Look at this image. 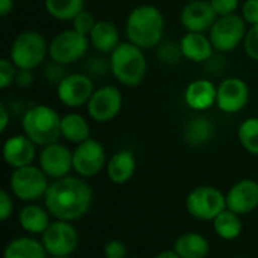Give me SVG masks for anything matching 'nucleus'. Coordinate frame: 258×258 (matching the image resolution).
<instances>
[{
    "label": "nucleus",
    "instance_id": "1",
    "mask_svg": "<svg viewBox=\"0 0 258 258\" xmlns=\"http://www.w3.org/2000/svg\"><path fill=\"white\" fill-rule=\"evenodd\" d=\"M92 203L91 187L80 178L63 177L45 192L47 210L60 221H74L88 213Z\"/></svg>",
    "mask_w": 258,
    "mask_h": 258
},
{
    "label": "nucleus",
    "instance_id": "2",
    "mask_svg": "<svg viewBox=\"0 0 258 258\" xmlns=\"http://www.w3.org/2000/svg\"><path fill=\"white\" fill-rule=\"evenodd\" d=\"M165 33V17L154 5H141L130 11L125 21L127 41L142 50L154 48Z\"/></svg>",
    "mask_w": 258,
    "mask_h": 258
},
{
    "label": "nucleus",
    "instance_id": "3",
    "mask_svg": "<svg viewBox=\"0 0 258 258\" xmlns=\"http://www.w3.org/2000/svg\"><path fill=\"white\" fill-rule=\"evenodd\" d=\"M147 59L144 50L125 41L121 42L109 57V70L118 83L127 88H135L142 83L147 76Z\"/></svg>",
    "mask_w": 258,
    "mask_h": 258
},
{
    "label": "nucleus",
    "instance_id": "4",
    "mask_svg": "<svg viewBox=\"0 0 258 258\" xmlns=\"http://www.w3.org/2000/svg\"><path fill=\"white\" fill-rule=\"evenodd\" d=\"M60 119L62 118L53 107L47 104H36L24 113L21 127L24 135L35 145L47 147L57 142L62 136Z\"/></svg>",
    "mask_w": 258,
    "mask_h": 258
},
{
    "label": "nucleus",
    "instance_id": "5",
    "mask_svg": "<svg viewBox=\"0 0 258 258\" xmlns=\"http://www.w3.org/2000/svg\"><path fill=\"white\" fill-rule=\"evenodd\" d=\"M48 54V44L38 30H23L12 41L9 59L18 70L38 68Z\"/></svg>",
    "mask_w": 258,
    "mask_h": 258
},
{
    "label": "nucleus",
    "instance_id": "6",
    "mask_svg": "<svg viewBox=\"0 0 258 258\" xmlns=\"http://www.w3.org/2000/svg\"><path fill=\"white\" fill-rule=\"evenodd\" d=\"M89 44V36L79 33L71 27L51 38L48 44V56L53 62L67 67L85 57Z\"/></svg>",
    "mask_w": 258,
    "mask_h": 258
},
{
    "label": "nucleus",
    "instance_id": "7",
    "mask_svg": "<svg viewBox=\"0 0 258 258\" xmlns=\"http://www.w3.org/2000/svg\"><path fill=\"white\" fill-rule=\"evenodd\" d=\"M246 21L239 14L218 17L212 29L209 30V38L215 50L227 53L236 50L246 36Z\"/></svg>",
    "mask_w": 258,
    "mask_h": 258
},
{
    "label": "nucleus",
    "instance_id": "8",
    "mask_svg": "<svg viewBox=\"0 0 258 258\" xmlns=\"http://www.w3.org/2000/svg\"><path fill=\"white\" fill-rule=\"evenodd\" d=\"M187 212L201 221H215L224 210H227V198L212 186H201L194 189L186 201Z\"/></svg>",
    "mask_w": 258,
    "mask_h": 258
},
{
    "label": "nucleus",
    "instance_id": "9",
    "mask_svg": "<svg viewBox=\"0 0 258 258\" xmlns=\"http://www.w3.org/2000/svg\"><path fill=\"white\" fill-rule=\"evenodd\" d=\"M88 115L100 124L115 119L122 109V92L115 85H106L94 91L86 104Z\"/></svg>",
    "mask_w": 258,
    "mask_h": 258
},
{
    "label": "nucleus",
    "instance_id": "10",
    "mask_svg": "<svg viewBox=\"0 0 258 258\" xmlns=\"http://www.w3.org/2000/svg\"><path fill=\"white\" fill-rule=\"evenodd\" d=\"M94 82L85 73L67 74L56 86L59 101L67 107H82L88 104L94 94Z\"/></svg>",
    "mask_w": 258,
    "mask_h": 258
},
{
    "label": "nucleus",
    "instance_id": "11",
    "mask_svg": "<svg viewBox=\"0 0 258 258\" xmlns=\"http://www.w3.org/2000/svg\"><path fill=\"white\" fill-rule=\"evenodd\" d=\"M11 189L14 195L24 201H33L42 195H45L47 175L42 169H38L32 165L17 168L11 177Z\"/></svg>",
    "mask_w": 258,
    "mask_h": 258
},
{
    "label": "nucleus",
    "instance_id": "12",
    "mask_svg": "<svg viewBox=\"0 0 258 258\" xmlns=\"http://www.w3.org/2000/svg\"><path fill=\"white\" fill-rule=\"evenodd\" d=\"M79 236L73 225L67 221L50 224L42 233V245L53 257H68L77 246Z\"/></svg>",
    "mask_w": 258,
    "mask_h": 258
},
{
    "label": "nucleus",
    "instance_id": "13",
    "mask_svg": "<svg viewBox=\"0 0 258 258\" xmlns=\"http://www.w3.org/2000/svg\"><path fill=\"white\" fill-rule=\"evenodd\" d=\"M106 163L104 147L94 139H88L73 151V168L82 177L97 175Z\"/></svg>",
    "mask_w": 258,
    "mask_h": 258
},
{
    "label": "nucleus",
    "instance_id": "14",
    "mask_svg": "<svg viewBox=\"0 0 258 258\" xmlns=\"http://www.w3.org/2000/svg\"><path fill=\"white\" fill-rule=\"evenodd\" d=\"M249 88L245 80L239 77L224 79L218 85L216 106L224 113H237L248 104Z\"/></svg>",
    "mask_w": 258,
    "mask_h": 258
},
{
    "label": "nucleus",
    "instance_id": "15",
    "mask_svg": "<svg viewBox=\"0 0 258 258\" xmlns=\"http://www.w3.org/2000/svg\"><path fill=\"white\" fill-rule=\"evenodd\" d=\"M216 20L218 14L210 0H192L186 3L180 12V23L186 32L206 33L212 29Z\"/></svg>",
    "mask_w": 258,
    "mask_h": 258
},
{
    "label": "nucleus",
    "instance_id": "16",
    "mask_svg": "<svg viewBox=\"0 0 258 258\" xmlns=\"http://www.w3.org/2000/svg\"><path fill=\"white\" fill-rule=\"evenodd\" d=\"M39 165L47 177L63 178L73 169V153L65 145L54 142L42 148Z\"/></svg>",
    "mask_w": 258,
    "mask_h": 258
},
{
    "label": "nucleus",
    "instance_id": "17",
    "mask_svg": "<svg viewBox=\"0 0 258 258\" xmlns=\"http://www.w3.org/2000/svg\"><path fill=\"white\" fill-rule=\"evenodd\" d=\"M218 86L207 79L192 80L184 89V103L195 112H204L216 106Z\"/></svg>",
    "mask_w": 258,
    "mask_h": 258
},
{
    "label": "nucleus",
    "instance_id": "18",
    "mask_svg": "<svg viewBox=\"0 0 258 258\" xmlns=\"http://www.w3.org/2000/svg\"><path fill=\"white\" fill-rule=\"evenodd\" d=\"M257 206L258 183L254 180H242L236 183L227 195V207L237 215H246Z\"/></svg>",
    "mask_w": 258,
    "mask_h": 258
},
{
    "label": "nucleus",
    "instance_id": "19",
    "mask_svg": "<svg viewBox=\"0 0 258 258\" xmlns=\"http://www.w3.org/2000/svg\"><path fill=\"white\" fill-rule=\"evenodd\" d=\"M3 159L12 168L29 166L35 159V144L26 135H15L3 144Z\"/></svg>",
    "mask_w": 258,
    "mask_h": 258
},
{
    "label": "nucleus",
    "instance_id": "20",
    "mask_svg": "<svg viewBox=\"0 0 258 258\" xmlns=\"http://www.w3.org/2000/svg\"><path fill=\"white\" fill-rule=\"evenodd\" d=\"M180 48L184 59L197 63L209 60L215 50L210 38L200 32H186L180 39Z\"/></svg>",
    "mask_w": 258,
    "mask_h": 258
},
{
    "label": "nucleus",
    "instance_id": "21",
    "mask_svg": "<svg viewBox=\"0 0 258 258\" xmlns=\"http://www.w3.org/2000/svg\"><path fill=\"white\" fill-rule=\"evenodd\" d=\"M89 42L97 51L103 54H110L121 44L116 24L107 20H98L95 27L89 33Z\"/></svg>",
    "mask_w": 258,
    "mask_h": 258
},
{
    "label": "nucleus",
    "instance_id": "22",
    "mask_svg": "<svg viewBox=\"0 0 258 258\" xmlns=\"http://www.w3.org/2000/svg\"><path fill=\"white\" fill-rule=\"evenodd\" d=\"M135 169H136V160L133 153L128 150H121L115 153L107 163L109 178L116 184H122L128 181L133 177Z\"/></svg>",
    "mask_w": 258,
    "mask_h": 258
},
{
    "label": "nucleus",
    "instance_id": "23",
    "mask_svg": "<svg viewBox=\"0 0 258 258\" xmlns=\"http://www.w3.org/2000/svg\"><path fill=\"white\" fill-rule=\"evenodd\" d=\"M215 127L212 121L204 115H197L187 121L183 130L184 141L192 147H203L210 142L213 138Z\"/></svg>",
    "mask_w": 258,
    "mask_h": 258
},
{
    "label": "nucleus",
    "instance_id": "24",
    "mask_svg": "<svg viewBox=\"0 0 258 258\" xmlns=\"http://www.w3.org/2000/svg\"><path fill=\"white\" fill-rule=\"evenodd\" d=\"M60 133L62 136L73 144H82L89 139L91 128L85 116L80 113H67L60 119Z\"/></svg>",
    "mask_w": 258,
    "mask_h": 258
},
{
    "label": "nucleus",
    "instance_id": "25",
    "mask_svg": "<svg viewBox=\"0 0 258 258\" xmlns=\"http://www.w3.org/2000/svg\"><path fill=\"white\" fill-rule=\"evenodd\" d=\"M174 251L181 258H204L209 254V242L198 233H186L177 239Z\"/></svg>",
    "mask_w": 258,
    "mask_h": 258
},
{
    "label": "nucleus",
    "instance_id": "26",
    "mask_svg": "<svg viewBox=\"0 0 258 258\" xmlns=\"http://www.w3.org/2000/svg\"><path fill=\"white\" fill-rule=\"evenodd\" d=\"M44 8L54 20L73 21L85 11V0H44Z\"/></svg>",
    "mask_w": 258,
    "mask_h": 258
},
{
    "label": "nucleus",
    "instance_id": "27",
    "mask_svg": "<svg viewBox=\"0 0 258 258\" xmlns=\"http://www.w3.org/2000/svg\"><path fill=\"white\" fill-rule=\"evenodd\" d=\"M3 258H45V248L35 239L20 237L8 245Z\"/></svg>",
    "mask_w": 258,
    "mask_h": 258
},
{
    "label": "nucleus",
    "instance_id": "28",
    "mask_svg": "<svg viewBox=\"0 0 258 258\" xmlns=\"http://www.w3.org/2000/svg\"><path fill=\"white\" fill-rule=\"evenodd\" d=\"M20 225L29 231V233H44L48 228V215L44 209H41L39 206H26L24 209H21L20 215Z\"/></svg>",
    "mask_w": 258,
    "mask_h": 258
},
{
    "label": "nucleus",
    "instance_id": "29",
    "mask_svg": "<svg viewBox=\"0 0 258 258\" xmlns=\"http://www.w3.org/2000/svg\"><path fill=\"white\" fill-rule=\"evenodd\" d=\"M213 227L218 236L225 240H234L242 233V221L239 219V215L230 209L224 210L218 218H215Z\"/></svg>",
    "mask_w": 258,
    "mask_h": 258
},
{
    "label": "nucleus",
    "instance_id": "30",
    "mask_svg": "<svg viewBox=\"0 0 258 258\" xmlns=\"http://www.w3.org/2000/svg\"><path fill=\"white\" fill-rule=\"evenodd\" d=\"M237 138L242 144V147L251 153L258 156V118H246L237 130Z\"/></svg>",
    "mask_w": 258,
    "mask_h": 258
},
{
    "label": "nucleus",
    "instance_id": "31",
    "mask_svg": "<svg viewBox=\"0 0 258 258\" xmlns=\"http://www.w3.org/2000/svg\"><path fill=\"white\" fill-rule=\"evenodd\" d=\"M98 20H95V17L89 12V11H82L71 23H73V29L77 30L79 33L82 35H86L89 36V33L92 32V29L95 27Z\"/></svg>",
    "mask_w": 258,
    "mask_h": 258
},
{
    "label": "nucleus",
    "instance_id": "32",
    "mask_svg": "<svg viewBox=\"0 0 258 258\" xmlns=\"http://www.w3.org/2000/svg\"><path fill=\"white\" fill-rule=\"evenodd\" d=\"M17 73H18V68L11 59H6V57L0 59V88L6 89L12 83H15Z\"/></svg>",
    "mask_w": 258,
    "mask_h": 258
},
{
    "label": "nucleus",
    "instance_id": "33",
    "mask_svg": "<svg viewBox=\"0 0 258 258\" xmlns=\"http://www.w3.org/2000/svg\"><path fill=\"white\" fill-rule=\"evenodd\" d=\"M159 57L165 63H177L183 57V53H181V48H180V42L178 44H175V42H165V44H162L160 48H159Z\"/></svg>",
    "mask_w": 258,
    "mask_h": 258
},
{
    "label": "nucleus",
    "instance_id": "34",
    "mask_svg": "<svg viewBox=\"0 0 258 258\" xmlns=\"http://www.w3.org/2000/svg\"><path fill=\"white\" fill-rule=\"evenodd\" d=\"M243 48L249 59L258 62V24H254L248 29L243 41Z\"/></svg>",
    "mask_w": 258,
    "mask_h": 258
},
{
    "label": "nucleus",
    "instance_id": "35",
    "mask_svg": "<svg viewBox=\"0 0 258 258\" xmlns=\"http://www.w3.org/2000/svg\"><path fill=\"white\" fill-rule=\"evenodd\" d=\"M210 3H212L215 12L218 14V17L236 14V11L240 6L239 0H210Z\"/></svg>",
    "mask_w": 258,
    "mask_h": 258
},
{
    "label": "nucleus",
    "instance_id": "36",
    "mask_svg": "<svg viewBox=\"0 0 258 258\" xmlns=\"http://www.w3.org/2000/svg\"><path fill=\"white\" fill-rule=\"evenodd\" d=\"M246 24H258V0H245L242 5V14Z\"/></svg>",
    "mask_w": 258,
    "mask_h": 258
},
{
    "label": "nucleus",
    "instance_id": "37",
    "mask_svg": "<svg viewBox=\"0 0 258 258\" xmlns=\"http://www.w3.org/2000/svg\"><path fill=\"white\" fill-rule=\"evenodd\" d=\"M125 246L118 242L112 240L104 246V257L106 258H125Z\"/></svg>",
    "mask_w": 258,
    "mask_h": 258
},
{
    "label": "nucleus",
    "instance_id": "38",
    "mask_svg": "<svg viewBox=\"0 0 258 258\" xmlns=\"http://www.w3.org/2000/svg\"><path fill=\"white\" fill-rule=\"evenodd\" d=\"M12 213V200L9 197V194L2 189L0 190V219L6 221Z\"/></svg>",
    "mask_w": 258,
    "mask_h": 258
},
{
    "label": "nucleus",
    "instance_id": "39",
    "mask_svg": "<svg viewBox=\"0 0 258 258\" xmlns=\"http://www.w3.org/2000/svg\"><path fill=\"white\" fill-rule=\"evenodd\" d=\"M33 79H35V77H33L32 70H18L15 83H17L20 88H29V86L33 83Z\"/></svg>",
    "mask_w": 258,
    "mask_h": 258
},
{
    "label": "nucleus",
    "instance_id": "40",
    "mask_svg": "<svg viewBox=\"0 0 258 258\" xmlns=\"http://www.w3.org/2000/svg\"><path fill=\"white\" fill-rule=\"evenodd\" d=\"M9 124V112L8 107L2 103L0 104V132H5Z\"/></svg>",
    "mask_w": 258,
    "mask_h": 258
},
{
    "label": "nucleus",
    "instance_id": "41",
    "mask_svg": "<svg viewBox=\"0 0 258 258\" xmlns=\"http://www.w3.org/2000/svg\"><path fill=\"white\" fill-rule=\"evenodd\" d=\"M12 8H14V0H0V15L2 17L9 15Z\"/></svg>",
    "mask_w": 258,
    "mask_h": 258
},
{
    "label": "nucleus",
    "instance_id": "42",
    "mask_svg": "<svg viewBox=\"0 0 258 258\" xmlns=\"http://www.w3.org/2000/svg\"><path fill=\"white\" fill-rule=\"evenodd\" d=\"M156 258H181L175 251H165L162 254H159Z\"/></svg>",
    "mask_w": 258,
    "mask_h": 258
},
{
    "label": "nucleus",
    "instance_id": "43",
    "mask_svg": "<svg viewBox=\"0 0 258 258\" xmlns=\"http://www.w3.org/2000/svg\"><path fill=\"white\" fill-rule=\"evenodd\" d=\"M53 258H68V257H53Z\"/></svg>",
    "mask_w": 258,
    "mask_h": 258
},
{
    "label": "nucleus",
    "instance_id": "44",
    "mask_svg": "<svg viewBox=\"0 0 258 258\" xmlns=\"http://www.w3.org/2000/svg\"><path fill=\"white\" fill-rule=\"evenodd\" d=\"M237 258H240V257H237Z\"/></svg>",
    "mask_w": 258,
    "mask_h": 258
},
{
    "label": "nucleus",
    "instance_id": "45",
    "mask_svg": "<svg viewBox=\"0 0 258 258\" xmlns=\"http://www.w3.org/2000/svg\"><path fill=\"white\" fill-rule=\"evenodd\" d=\"M125 258H128V257H125Z\"/></svg>",
    "mask_w": 258,
    "mask_h": 258
}]
</instances>
